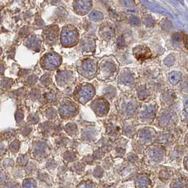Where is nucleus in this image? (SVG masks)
I'll return each instance as SVG.
<instances>
[{"instance_id":"nucleus-18","label":"nucleus","mask_w":188,"mask_h":188,"mask_svg":"<svg viewBox=\"0 0 188 188\" xmlns=\"http://www.w3.org/2000/svg\"><path fill=\"white\" fill-rule=\"evenodd\" d=\"M64 158L68 161H72L75 158V156H74V154L72 153H67L64 156Z\"/></svg>"},{"instance_id":"nucleus-5","label":"nucleus","mask_w":188,"mask_h":188,"mask_svg":"<svg viewBox=\"0 0 188 188\" xmlns=\"http://www.w3.org/2000/svg\"><path fill=\"white\" fill-rule=\"evenodd\" d=\"M134 54L137 59L144 60L151 57V52L146 47L140 46L134 49Z\"/></svg>"},{"instance_id":"nucleus-4","label":"nucleus","mask_w":188,"mask_h":188,"mask_svg":"<svg viewBox=\"0 0 188 188\" xmlns=\"http://www.w3.org/2000/svg\"><path fill=\"white\" fill-rule=\"evenodd\" d=\"M60 64V59L56 54H50L47 55L42 62V67L45 69L52 70L57 68Z\"/></svg>"},{"instance_id":"nucleus-19","label":"nucleus","mask_w":188,"mask_h":188,"mask_svg":"<svg viewBox=\"0 0 188 188\" xmlns=\"http://www.w3.org/2000/svg\"><path fill=\"white\" fill-rule=\"evenodd\" d=\"M115 91V89H113L112 88H109V89L105 90V91H106L105 94H106L108 97L113 96L114 94H115V92H112V91Z\"/></svg>"},{"instance_id":"nucleus-10","label":"nucleus","mask_w":188,"mask_h":188,"mask_svg":"<svg viewBox=\"0 0 188 188\" xmlns=\"http://www.w3.org/2000/svg\"><path fill=\"white\" fill-rule=\"evenodd\" d=\"M72 75L69 72H61L57 75V82L58 84H62L64 83H67L69 79L71 78Z\"/></svg>"},{"instance_id":"nucleus-14","label":"nucleus","mask_w":188,"mask_h":188,"mask_svg":"<svg viewBox=\"0 0 188 188\" xmlns=\"http://www.w3.org/2000/svg\"><path fill=\"white\" fill-rule=\"evenodd\" d=\"M150 184V181L145 177H140L136 180V185L139 187H146Z\"/></svg>"},{"instance_id":"nucleus-13","label":"nucleus","mask_w":188,"mask_h":188,"mask_svg":"<svg viewBox=\"0 0 188 188\" xmlns=\"http://www.w3.org/2000/svg\"><path fill=\"white\" fill-rule=\"evenodd\" d=\"M151 156L153 160L159 161L163 156V151L160 150L159 148H154L153 151H151Z\"/></svg>"},{"instance_id":"nucleus-20","label":"nucleus","mask_w":188,"mask_h":188,"mask_svg":"<svg viewBox=\"0 0 188 188\" xmlns=\"http://www.w3.org/2000/svg\"><path fill=\"white\" fill-rule=\"evenodd\" d=\"M139 96L141 99L145 98L147 96V92L145 90H141L139 92Z\"/></svg>"},{"instance_id":"nucleus-12","label":"nucleus","mask_w":188,"mask_h":188,"mask_svg":"<svg viewBox=\"0 0 188 188\" xmlns=\"http://www.w3.org/2000/svg\"><path fill=\"white\" fill-rule=\"evenodd\" d=\"M135 109H136L135 105L133 103L129 102L128 103H127V105H125V106L124 107L123 110L127 115H131L135 111Z\"/></svg>"},{"instance_id":"nucleus-8","label":"nucleus","mask_w":188,"mask_h":188,"mask_svg":"<svg viewBox=\"0 0 188 188\" xmlns=\"http://www.w3.org/2000/svg\"><path fill=\"white\" fill-rule=\"evenodd\" d=\"M116 69V67L112 62H105V64H101V70L103 74H106L107 77H108L112 74H113Z\"/></svg>"},{"instance_id":"nucleus-17","label":"nucleus","mask_w":188,"mask_h":188,"mask_svg":"<svg viewBox=\"0 0 188 188\" xmlns=\"http://www.w3.org/2000/svg\"><path fill=\"white\" fill-rule=\"evenodd\" d=\"M174 62H175V59L174 58L172 57H168L165 60V63H166V65L168 66H171L174 64Z\"/></svg>"},{"instance_id":"nucleus-7","label":"nucleus","mask_w":188,"mask_h":188,"mask_svg":"<svg viewBox=\"0 0 188 188\" xmlns=\"http://www.w3.org/2000/svg\"><path fill=\"white\" fill-rule=\"evenodd\" d=\"M76 111V107L72 103L63 104L59 109V112L62 117H69L74 114Z\"/></svg>"},{"instance_id":"nucleus-3","label":"nucleus","mask_w":188,"mask_h":188,"mask_svg":"<svg viewBox=\"0 0 188 188\" xmlns=\"http://www.w3.org/2000/svg\"><path fill=\"white\" fill-rule=\"evenodd\" d=\"M92 108L95 112L99 116H103L108 112L109 105L108 103L103 98H99L96 100L92 103Z\"/></svg>"},{"instance_id":"nucleus-16","label":"nucleus","mask_w":188,"mask_h":188,"mask_svg":"<svg viewBox=\"0 0 188 188\" xmlns=\"http://www.w3.org/2000/svg\"><path fill=\"white\" fill-rule=\"evenodd\" d=\"M24 187H35V183L33 180H26L23 184Z\"/></svg>"},{"instance_id":"nucleus-9","label":"nucleus","mask_w":188,"mask_h":188,"mask_svg":"<svg viewBox=\"0 0 188 188\" xmlns=\"http://www.w3.org/2000/svg\"><path fill=\"white\" fill-rule=\"evenodd\" d=\"M120 81L124 85H131L134 82V78L131 74L128 72H124L123 74L120 75Z\"/></svg>"},{"instance_id":"nucleus-15","label":"nucleus","mask_w":188,"mask_h":188,"mask_svg":"<svg viewBox=\"0 0 188 188\" xmlns=\"http://www.w3.org/2000/svg\"><path fill=\"white\" fill-rule=\"evenodd\" d=\"M152 136H153V134L148 129L143 130V131H141L140 134V137L143 141H149L152 139Z\"/></svg>"},{"instance_id":"nucleus-6","label":"nucleus","mask_w":188,"mask_h":188,"mask_svg":"<svg viewBox=\"0 0 188 188\" xmlns=\"http://www.w3.org/2000/svg\"><path fill=\"white\" fill-rule=\"evenodd\" d=\"M155 115V108L153 105H148L143 107L140 112V117L144 120H150L153 118Z\"/></svg>"},{"instance_id":"nucleus-2","label":"nucleus","mask_w":188,"mask_h":188,"mask_svg":"<svg viewBox=\"0 0 188 188\" xmlns=\"http://www.w3.org/2000/svg\"><path fill=\"white\" fill-rule=\"evenodd\" d=\"M78 69L80 73L84 77H90L95 74L96 71V65L95 62L90 59L84 60L78 65Z\"/></svg>"},{"instance_id":"nucleus-21","label":"nucleus","mask_w":188,"mask_h":188,"mask_svg":"<svg viewBox=\"0 0 188 188\" xmlns=\"http://www.w3.org/2000/svg\"><path fill=\"white\" fill-rule=\"evenodd\" d=\"M23 118V115L21 112H18L16 114V120H21Z\"/></svg>"},{"instance_id":"nucleus-1","label":"nucleus","mask_w":188,"mask_h":188,"mask_svg":"<svg viewBox=\"0 0 188 188\" xmlns=\"http://www.w3.org/2000/svg\"><path fill=\"white\" fill-rule=\"evenodd\" d=\"M94 95V89L91 85H85L80 87L75 93V98L79 103H85L89 101Z\"/></svg>"},{"instance_id":"nucleus-11","label":"nucleus","mask_w":188,"mask_h":188,"mask_svg":"<svg viewBox=\"0 0 188 188\" xmlns=\"http://www.w3.org/2000/svg\"><path fill=\"white\" fill-rule=\"evenodd\" d=\"M182 79V74L180 72H173L169 74V81L172 84H177Z\"/></svg>"}]
</instances>
